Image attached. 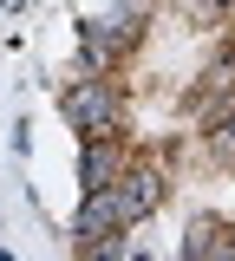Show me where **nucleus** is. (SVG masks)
Segmentation results:
<instances>
[{
  "instance_id": "f257e3e1",
  "label": "nucleus",
  "mask_w": 235,
  "mask_h": 261,
  "mask_svg": "<svg viewBox=\"0 0 235 261\" xmlns=\"http://www.w3.org/2000/svg\"><path fill=\"white\" fill-rule=\"evenodd\" d=\"M59 118H66L79 137H124L131 98L118 85V72H79L66 92H59Z\"/></svg>"
},
{
  "instance_id": "f03ea898",
  "label": "nucleus",
  "mask_w": 235,
  "mask_h": 261,
  "mask_svg": "<svg viewBox=\"0 0 235 261\" xmlns=\"http://www.w3.org/2000/svg\"><path fill=\"white\" fill-rule=\"evenodd\" d=\"M72 27H79V65H85V72H118V65L144 46V27H150V20H137L118 0H105L98 13H79Z\"/></svg>"
},
{
  "instance_id": "7ed1b4c3",
  "label": "nucleus",
  "mask_w": 235,
  "mask_h": 261,
  "mask_svg": "<svg viewBox=\"0 0 235 261\" xmlns=\"http://www.w3.org/2000/svg\"><path fill=\"white\" fill-rule=\"evenodd\" d=\"M111 196H118V209H124V228H144V222L170 202V163L131 157V163H124V176L111 183Z\"/></svg>"
},
{
  "instance_id": "20e7f679",
  "label": "nucleus",
  "mask_w": 235,
  "mask_h": 261,
  "mask_svg": "<svg viewBox=\"0 0 235 261\" xmlns=\"http://www.w3.org/2000/svg\"><path fill=\"white\" fill-rule=\"evenodd\" d=\"M131 163L124 137H79V190H111Z\"/></svg>"
},
{
  "instance_id": "39448f33",
  "label": "nucleus",
  "mask_w": 235,
  "mask_h": 261,
  "mask_svg": "<svg viewBox=\"0 0 235 261\" xmlns=\"http://www.w3.org/2000/svg\"><path fill=\"white\" fill-rule=\"evenodd\" d=\"M98 235H124V209L111 190H79L72 209V242H98Z\"/></svg>"
},
{
  "instance_id": "423d86ee",
  "label": "nucleus",
  "mask_w": 235,
  "mask_h": 261,
  "mask_svg": "<svg viewBox=\"0 0 235 261\" xmlns=\"http://www.w3.org/2000/svg\"><path fill=\"white\" fill-rule=\"evenodd\" d=\"M176 261H235V222H222V216H196V222L183 228Z\"/></svg>"
},
{
  "instance_id": "0eeeda50",
  "label": "nucleus",
  "mask_w": 235,
  "mask_h": 261,
  "mask_svg": "<svg viewBox=\"0 0 235 261\" xmlns=\"http://www.w3.org/2000/svg\"><path fill=\"white\" fill-rule=\"evenodd\" d=\"M202 150L216 170H235V105H222L216 118H202Z\"/></svg>"
},
{
  "instance_id": "6e6552de",
  "label": "nucleus",
  "mask_w": 235,
  "mask_h": 261,
  "mask_svg": "<svg viewBox=\"0 0 235 261\" xmlns=\"http://www.w3.org/2000/svg\"><path fill=\"white\" fill-rule=\"evenodd\" d=\"M131 235V228H124ZM124 235H98V242H72V261H124Z\"/></svg>"
},
{
  "instance_id": "1a4fd4ad",
  "label": "nucleus",
  "mask_w": 235,
  "mask_h": 261,
  "mask_svg": "<svg viewBox=\"0 0 235 261\" xmlns=\"http://www.w3.org/2000/svg\"><path fill=\"white\" fill-rule=\"evenodd\" d=\"M118 7H124V13H137V20H150V13H157V0H118Z\"/></svg>"
},
{
  "instance_id": "9d476101",
  "label": "nucleus",
  "mask_w": 235,
  "mask_h": 261,
  "mask_svg": "<svg viewBox=\"0 0 235 261\" xmlns=\"http://www.w3.org/2000/svg\"><path fill=\"white\" fill-rule=\"evenodd\" d=\"M0 261H13V248H0Z\"/></svg>"
},
{
  "instance_id": "9b49d317",
  "label": "nucleus",
  "mask_w": 235,
  "mask_h": 261,
  "mask_svg": "<svg viewBox=\"0 0 235 261\" xmlns=\"http://www.w3.org/2000/svg\"><path fill=\"white\" fill-rule=\"evenodd\" d=\"M0 7H20V0H0Z\"/></svg>"
}]
</instances>
